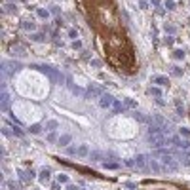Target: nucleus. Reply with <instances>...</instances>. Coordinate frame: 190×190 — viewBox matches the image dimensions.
Masks as SVG:
<instances>
[{
  "label": "nucleus",
  "mask_w": 190,
  "mask_h": 190,
  "mask_svg": "<svg viewBox=\"0 0 190 190\" xmlns=\"http://www.w3.org/2000/svg\"><path fill=\"white\" fill-rule=\"evenodd\" d=\"M126 105H127V107H135V103H133L131 99H126Z\"/></svg>",
  "instance_id": "aec40b11"
},
{
  "label": "nucleus",
  "mask_w": 190,
  "mask_h": 190,
  "mask_svg": "<svg viewBox=\"0 0 190 190\" xmlns=\"http://www.w3.org/2000/svg\"><path fill=\"white\" fill-rule=\"evenodd\" d=\"M148 141H150V145H152L154 148H162V146H165L169 143V141L163 137V133H158V135H148Z\"/></svg>",
  "instance_id": "f257e3e1"
},
{
  "label": "nucleus",
  "mask_w": 190,
  "mask_h": 190,
  "mask_svg": "<svg viewBox=\"0 0 190 190\" xmlns=\"http://www.w3.org/2000/svg\"><path fill=\"white\" fill-rule=\"evenodd\" d=\"M38 131H40V126H32L31 127V133H38Z\"/></svg>",
  "instance_id": "a211bd4d"
},
{
  "label": "nucleus",
  "mask_w": 190,
  "mask_h": 190,
  "mask_svg": "<svg viewBox=\"0 0 190 190\" xmlns=\"http://www.w3.org/2000/svg\"><path fill=\"white\" fill-rule=\"evenodd\" d=\"M6 12H10V14H12V12H15V6H6Z\"/></svg>",
  "instance_id": "6ab92c4d"
},
{
  "label": "nucleus",
  "mask_w": 190,
  "mask_h": 190,
  "mask_svg": "<svg viewBox=\"0 0 190 190\" xmlns=\"http://www.w3.org/2000/svg\"><path fill=\"white\" fill-rule=\"evenodd\" d=\"M46 127H50V129H55V127H57V122H55V120H50V122L46 124Z\"/></svg>",
  "instance_id": "ddd939ff"
},
{
  "label": "nucleus",
  "mask_w": 190,
  "mask_h": 190,
  "mask_svg": "<svg viewBox=\"0 0 190 190\" xmlns=\"http://www.w3.org/2000/svg\"><path fill=\"white\" fill-rule=\"evenodd\" d=\"M40 179L42 181H48V179H50V169H44V171L40 173Z\"/></svg>",
  "instance_id": "9b49d317"
},
{
  "label": "nucleus",
  "mask_w": 190,
  "mask_h": 190,
  "mask_svg": "<svg viewBox=\"0 0 190 190\" xmlns=\"http://www.w3.org/2000/svg\"><path fill=\"white\" fill-rule=\"evenodd\" d=\"M87 152H90V150H87V146H80V148H78V154H80V156H86Z\"/></svg>",
  "instance_id": "f8f14e48"
},
{
  "label": "nucleus",
  "mask_w": 190,
  "mask_h": 190,
  "mask_svg": "<svg viewBox=\"0 0 190 190\" xmlns=\"http://www.w3.org/2000/svg\"><path fill=\"white\" fill-rule=\"evenodd\" d=\"M171 143L175 146H181V148H188V146H190L188 141H182V139H179V137H171Z\"/></svg>",
  "instance_id": "39448f33"
},
{
  "label": "nucleus",
  "mask_w": 190,
  "mask_h": 190,
  "mask_svg": "<svg viewBox=\"0 0 190 190\" xmlns=\"http://www.w3.org/2000/svg\"><path fill=\"white\" fill-rule=\"evenodd\" d=\"M59 182H67V177H65V175H59Z\"/></svg>",
  "instance_id": "4be33fe9"
},
{
  "label": "nucleus",
  "mask_w": 190,
  "mask_h": 190,
  "mask_svg": "<svg viewBox=\"0 0 190 190\" xmlns=\"http://www.w3.org/2000/svg\"><path fill=\"white\" fill-rule=\"evenodd\" d=\"M122 110H124L122 105H120V103H114V112H122Z\"/></svg>",
  "instance_id": "2eb2a0df"
},
{
  "label": "nucleus",
  "mask_w": 190,
  "mask_h": 190,
  "mask_svg": "<svg viewBox=\"0 0 190 190\" xmlns=\"http://www.w3.org/2000/svg\"><path fill=\"white\" fill-rule=\"evenodd\" d=\"M10 109V99H8V95H2V110H4V112H6V110H8Z\"/></svg>",
  "instance_id": "0eeeda50"
},
{
  "label": "nucleus",
  "mask_w": 190,
  "mask_h": 190,
  "mask_svg": "<svg viewBox=\"0 0 190 190\" xmlns=\"http://www.w3.org/2000/svg\"><path fill=\"white\" fill-rule=\"evenodd\" d=\"M68 143H70V135H61V137H59V145H61V146L68 145Z\"/></svg>",
  "instance_id": "1a4fd4ad"
},
{
  "label": "nucleus",
  "mask_w": 190,
  "mask_h": 190,
  "mask_svg": "<svg viewBox=\"0 0 190 190\" xmlns=\"http://www.w3.org/2000/svg\"><path fill=\"white\" fill-rule=\"evenodd\" d=\"M38 15H40V17H46V15H48V14H46L44 10H38Z\"/></svg>",
  "instance_id": "5701e85b"
},
{
  "label": "nucleus",
  "mask_w": 190,
  "mask_h": 190,
  "mask_svg": "<svg viewBox=\"0 0 190 190\" xmlns=\"http://www.w3.org/2000/svg\"><path fill=\"white\" fill-rule=\"evenodd\" d=\"M91 158H93L95 162H97V160H101V158H103V154H101V152H91Z\"/></svg>",
  "instance_id": "4468645a"
},
{
  "label": "nucleus",
  "mask_w": 190,
  "mask_h": 190,
  "mask_svg": "<svg viewBox=\"0 0 190 190\" xmlns=\"http://www.w3.org/2000/svg\"><path fill=\"white\" fill-rule=\"evenodd\" d=\"M137 162H135V165H137V167H143V169H145L146 167V158H145V156H137Z\"/></svg>",
  "instance_id": "423d86ee"
},
{
  "label": "nucleus",
  "mask_w": 190,
  "mask_h": 190,
  "mask_svg": "<svg viewBox=\"0 0 190 190\" xmlns=\"http://www.w3.org/2000/svg\"><path fill=\"white\" fill-rule=\"evenodd\" d=\"M133 118H135V120H139V122H148V120H146V118L143 116L141 112H133Z\"/></svg>",
  "instance_id": "9d476101"
},
{
  "label": "nucleus",
  "mask_w": 190,
  "mask_h": 190,
  "mask_svg": "<svg viewBox=\"0 0 190 190\" xmlns=\"http://www.w3.org/2000/svg\"><path fill=\"white\" fill-rule=\"evenodd\" d=\"M150 167H152L154 171H160V165H158V163H156V162H150Z\"/></svg>",
  "instance_id": "f3484780"
},
{
  "label": "nucleus",
  "mask_w": 190,
  "mask_h": 190,
  "mask_svg": "<svg viewBox=\"0 0 190 190\" xmlns=\"http://www.w3.org/2000/svg\"><path fill=\"white\" fill-rule=\"evenodd\" d=\"M99 105L103 107V109H109V107H112V105H114V99L110 97V95H101Z\"/></svg>",
  "instance_id": "20e7f679"
},
{
  "label": "nucleus",
  "mask_w": 190,
  "mask_h": 190,
  "mask_svg": "<svg viewBox=\"0 0 190 190\" xmlns=\"http://www.w3.org/2000/svg\"><path fill=\"white\" fill-rule=\"evenodd\" d=\"M57 139V137H55V133H50V135H48V141H55Z\"/></svg>",
  "instance_id": "412c9836"
},
{
  "label": "nucleus",
  "mask_w": 190,
  "mask_h": 190,
  "mask_svg": "<svg viewBox=\"0 0 190 190\" xmlns=\"http://www.w3.org/2000/svg\"><path fill=\"white\" fill-rule=\"evenodd\" d=\"M154 82H156V84H160V86H167V84H169L165 76H156V78H154Z\"/></svg>",
  "instance_id": "6e6552de"
},
{
  "label": "nucleus",
  "mask_w": 190,
  "mask_h": 190,
  "mask_svg": "<svg viewBox=\"0 0 190 190\" xmlns=\"http://www.w3.org/2000/svg\"><path fill=\"white\" fill-rule=\"evenodd\" d=\"M156 154H158L160 158H162V162L165 163V165H167L169 169H177V163H175V160H173V156H171V154H167L165 150H158Z\"/></svg>",
  "instance_id": "f03ea898"
},
{
  "label": "nucleus",
  "mask_w": 190,
  "mask_h": 190,
  "mask_svg": "<svg viewBox=\"0 0 190 190\" xmlns=\"http://www.w3.org/2000/svg\"><path fill=\"white\" fill-rule=\"evenodd\" d=\"M105 167H109V169H118V163H107V162H105Z\"/></svg>",
  "instance_id": "dca6fc26"
},
{
  "label": "nucleus",
  "mask_w": 190,
  "mask_h": 190,
  "mask_svg": "<svg viewBox=\"0 0 190 190\" xmlns=\"http://www.w3.org/2000/svg\"><path fill=\"white\" fill-rule=\"evenodd\" d=\"M34 68H38V70H42V72H46L48 76L51 78L53 82H61L63 80V76H59L57 72H53V70H50V67H34Z\"/></svg>",
  "instance_id": "7ed1b4c3"
}]
</instances>
